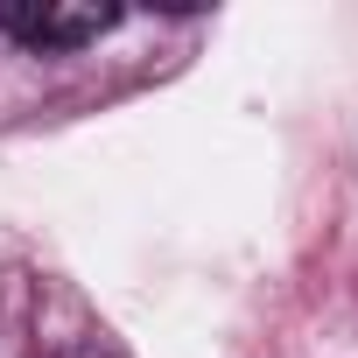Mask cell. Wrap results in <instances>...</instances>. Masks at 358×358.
Returning a JSON list of instances; mask_svg holds the SVG:
<instances>
[{"label": "cell", "mask_w": 358, "mask_h": 358, "mask_svg": "<svg viewBox=\"0 0 358 358\" xmlns=\"http://www.w3.org/2000/svg\"><path fill=\"white\" fill-rule=\"evenodd\" d=\"M0 29H8L22 50L71 57V50L113 36L120 29V8H92V0H29V8H0Z\"/></svg>", "instance_id": "cell-1"}]
</instances>
